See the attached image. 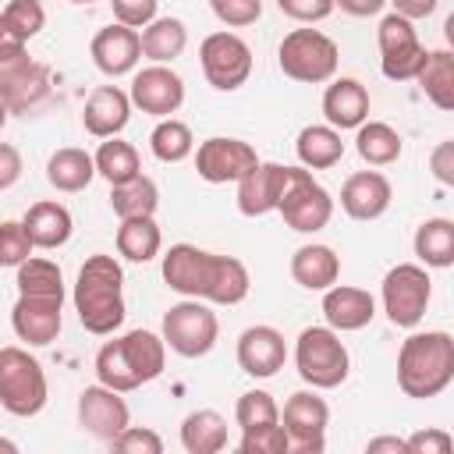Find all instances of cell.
Segmentation results:
<instances>
[{
    "instance_id": "1",
    "label": "cell",
    "mask_w": 454,
    "mask_h": 454,
    "mask_svg": "<svg viewBox=\"0 0 454 454\" xmlns=\"http://www.w3.org/2000/svg\"><path fill=\"white\" fill-rule=\"evenodd\" d=\"M163 280L170 291L213 305H238L248 298V270L234 255H216L199 245L177 241L163 252Z\"/></svg>"
},
{
    "instance_id": "2",
    "label": "cell",
    "mask_w": 454,
    "mask_h": 454,
    "mask_svg": "<svg viewBox=\"0 0 454 454\" xmlns=\"http://www.w3.org/2000/svg\"><path fill=\"white\" fill-rule=\"evenodd\" d=\"M74 312H78V323L96 333V337H106L114 333L121 323H124V270L114 255H89L78 270V280H74Z\"/></svg>"
},
{
    "instance_id": "3",
    "label": "cell",
    "mask_w": 454,
    "mask_h": 454,
    "mask_svg": "<svg viewBox=\"0 0 454 454\" xmlns=\"http://www.w3.org/2000/svg\"><path fill=\"white\" fill-rule=\"evenodd\" d=\"M167 365V344L153 330H128L117 340H106L96 351V376L110 390H138L142 383H153L163 376Z\"/></svg>"
},
{
    "instance_id": "4",
    "label": "cell",
    "mask_w": 454,
    "mask_h": 454,
    "mask_svg": "<svg viewBox=\"0 0 454 454\" xmlns=\"http://www.w3.org/2000/svg\"><path fill=\"white\" fill-rule=\"evenodd\" d=\"M454 380V337L447 330L411 333L397 351V387L404 397L426 401L450 387Z\"/></svg>"
},
{
    "instance_id": "5",
    "label": "cell",
    "mask_w": 454,
    "mask_h": 454,
    "mask_svg": "<svg viewBox=\"0 0 454 454\" xmlns=\"http://www.w3.org/2000/svg\"><path fill=\"white\" fill-rule=\"evenodd\" d=\"M294 365L298 376L312 390H333L351 372V355L337 330L330 326H305L294 340Z\"/></svg>"
},
{
    "instance_id": "6",
    "label": "cell",
    "mask_w": 454,
    "mask_h": 454,
    "mask_svg": "<svg viewBox=\"0 0 454 454\" xmlns=\"http://www.w3.org/2000/svg\"><path fill=\"white\" fill-rule=\"evenodd\" d=\"M46 397L50 387L39 358L18 344L0 348V408L18 419H32L46 408Z\"/></svg>"
},
{
    "instance_id": "7",
    "label": "cell",
    "mask_w": 454,
    "mask_h": 454,
    "mask_svg": "<svg viewBox=\"0 0 454 454\" xmlns=\"http://www.w3.org/2000/svg\"><path fill=\"white\" fill-rule=\"evenodd\" d=\"M277 64L291 82H305V85H323L337 74L340 53L337 43L319 32V28H294L280 39L277 50Z\"/></svg>"
},
{
    "instance_id": "8",
    "label": "cell",
    "mask_w": 454,
    "mask_h": 454,
    "mask_svg": "<svg viewBox=\"0 0 454 454\" xmlns=\"http://www.w3.org/2000/svg\"><path fill=\"white\" fill-rule=\"evenodd\" d=\"M277 213L284 216V223L298 234H316L330 223L333 216V199L330 192L312 177L309 167H287V181L277 202Z\"/></svg>"
},
{
    "instance_id": "9",
    "label": "cell",
    "mask_w": 454,
    "mask_h": 454,
    "mask_svg": "<svg viewBox=\"0 0 454 454\" xmlns=\"http://www.w3.org/2000/svg\"><path fill=\"white\" fill-rule=\"evenodd\" d=\"M216 333H220L216 312L199 298H184V301H177L163 312V333L160 337L181 358L209 355L213 344H216Z\"/></svg>"
},
{
    "instance_id": "10",
    "label": "cell",
    "mask_w": 454,
    "mask_h": 454,
    "mask_svg": "<svg viewBox=\"0 0 454 454\" xmlns=\"http://www.w3.org/2000/svg\"><path fill=\"white\" fill-rule=\"evenodd\" d=\"M429 294H433V280H429L426 266H419V262H397L394 270H387L383 287H380L383 312L401 330H415L422 323Z\"/></svg>"
},
{
    "instance_id": "11",
    "label": "cell",
    "mask_w": 454,
    "mask_h": 454,
    "mask_svg": "<svg viewBox=\"0 0 454 454\" xmlns=\"http://www.w3.org/2000/svg\"><path fill=\"white\" fill-rule=\"evenodd\" d=\"M376 43H380V71L390 82H411L426 60V46L419 43V32L408 18L401 14H383L380 28H376Z\"/></svg>"
},
{
    "instance_id": "12",
    "label": "cell",
    "mask_w": 454,
    "mask_h": 454,
    "mask_svg": "<svg viewBox=\"0 0 454 454\" xmlns=\"http://www.w3.org/2000/svg\"><path fill=\"white\" fill-rule=\"evenodd\" d=\"M199 64H202V74L213 89L234 92L252 74V50L234 32H209L199 46Z\"/></svg>"
},
{
    "instance_id": "13",
    "label": "cell",
    "mask_w": 454,
    "mask_h": 454,
    "mask_svg": "<svg viewBox=\"0 0 454 454\" xmlns=\"http://www.w3.org/2000/svg\"><path fill=\"white\" fill-rule=\"evenodd\" d=\"M284 433H287V450L298 454H319L326 447V426H330V408L316 390H298L284 404Z\"/></svg>"
},
{
    "instance_id": "14",
    "label": "cell",
    "mask_w": 454,
    "mask_h": 454,
    "mask_svg": "<svg viewBox=\"0 0 454 454\" xmlns=\"http://www.w3.org/2000/svg\"><path fill=\"white\" fill-rule=\"evenodd\" d=\"M128 99H131V106H138L149 117H170L184 103V78L177 71H170L167 64H149V67L135 71Z\"/></svg>"
},
{
    "instance_id": "15",
    "label": "cell",
    "mask_w": 454,
    "mask_h": 454,
    "mask_svg": "<svg viewBox=\"0 0 454 454\" xmlns=\"http://www.w3.org/2000/svg\"><path fill=\"white\" fill-rule=\"evenodd\" d=\"M50 96V67L28 53L0 64V99L11 114H28Z\"/></svg>"
},
{
    "instance_id": "16",
    "label": "cell",
    "mask_w": 454,
    "mask_h": 454,
    "mask_svg": "<svg viewBox=\"0 0 454 454\" xmlns=\"http://www.w3.org/2000/svg\"><path fill=\"white\" fill-rule=\"evenodd\" d=\"M255 163H259L255 149H252L248 142H241V138H223V135H216V138L199 142V149H195V170H199V177L209 181V184L241 181Z\"/></svg>"
},
{
    "instance_id": "17",
    "label": "cell",
    "mask_w": 454,
    "mask_h": 454,
    "mask_svg": "<svg viewBox=\"0 0 454 454\" xmlns=\"http://www.w3.org/2000/svg\"><path fill=\"white\" fill-rule=\"evenodd\" d=\"M60 309H64V294H18L11 309V326L18 340H25L28 348L53 344L64 323Z\"/></svg>"
},
{
    "instance_id": "18",
    "label": "cell",
    "mask_w": 454,
    "mask_h": 454,
    "mask_svg": "<svg viewBox=\"0 0 454 454\" xmlns=\"http://www.w3.org/2000/svg\"><path fill=\"white\" fill-rule=\"evenodd\" d=\"M78 426L96 440H114L124 426H131V411L121 397V390H110L103 383L85 387L78 394Z\"/></svg>"
},
{
    "instance_id": "19",
    "label": "cell",
    "mask_w": 454,
    "mask_h": 454,
    "mask_svg": "<svg viewBox=\"0 0 454 454\" xmlns=\"http://www.w3.org/2000/svg\"><path fill=\"white\" fill-rule=\"evenodd\" d=\"M287 362V344H284V333L277 326H248L241 330L238 337V365L241 372H248L252 380H270L284 369Z\"/></svg>"
},
{
    "instance_id": "20",
    "label": "cell",
    "mask_w": 454,
    "mask_h": 454,
    "mask_svg": "<svg viewBox=\"0 0 454 454\" xmlns=\"http://www.w3.org/2000/svg\"><path fill=\"white\" fill-rule=\"evenodd\" d=\"M89 53H92V64H96L103 74L121 78V74H131L135 64L142 60V43H138V32H135V28L114 21V25L99 28V32L92 35Z\"/></svg>"
},
{
    "instance_id": "21",
    "label": "cell",
    "mask_w": 454,
    "mask_h": 454,
    "mask_svg": "<svg viewBox=\"0 0 454 454\" xmlns=\"http://www.w3.org/2000/svg\"><path fill=\"white\" fill-rule=\"evenodd\" d=\"M376 316V298L365 287H351V284H330L323 291V319L330 330L337 333H351L369 326Z\"/></svg>"
},
{
    "instance_id": "22",
    "label": "cell",
    "mask_w": 454,
    "mask_h": 454,
    "mask_svg": "<svg viewBox=\"0 0 454 454\" xmlns=\"http://www.w3.org/2000/svg\"><path fill=\"white\" fill-rule=\"evenodd\" d=\"M394 188L380 170H358L340 188V209L351 220H380L390 209Z\"/></svg>"
},
{
    "instance_id": "23",
    "label": "cell",
    "mask_w": 454,
    "mask_h": 454,
    "mask_svg": "<svg viewBox=\"0 0 454 454\" xmlns=\"http://www.w3.org/2000/svg\"><path fill=\"white\" fill-rule=\"evenodd\" d=\"M131 121V99L124 89L117 85H99L89 92L85 110H82V124L92 138H114L128 128Z\"/></svg>"
},
{
    "instance_id": "24",
    "label": "cell",
    "mask_w": 454,
    "mask_h": 454,
    "mask_svg": "<svg viewBox=\"0 0 454 454\" xmlns=\"http://www.w3.org/2000/svg\"><path fill=\"white\" fill-rule=\"evenodd\" d=\"M287 181V167L284 163H255L241 181H238V209L245 216H266L277 213L280 192Z\"/></svg>"
},
{
    "instance_id": "25",
    "label": "cell",
    "mask_w": 454,
    "mask_h": 454,
    "mask_svg": "<svg viewBox=\"0 0 454 454\" xmlns=\"http://www.w3.org/2000/svg\"><path fill=\"white\" fill-rule=\"evenodd\" d=\"M323 117L337 131L358 128L369 121V89L358 78H333L323 92Z\"/></svg>"
},
{
    "instance_id": "26",
    "label": "cell",
    "mask_w": 454,
    "mask_h": 454,
    "mask_svg": "<svg viewBox=\"0 0 454 454\" xmlns=\"http://www.w3.org/2000/svg\"><path fill=\"white\" fill-rule=\"evenodd\" d=\"M21 227L28 231L32 248H46V252H53V248H60V245H67V241H71L74 220H71L67 206L43 199V202H32V206L25 209Z\"/></svg>"
},
{
    "instance_id": "27",
    "label": "cell",
    "mask_w": 454,
    "mask_h": 454,
    "mask_svg": "<svg viewBox=\"0 0 454 454\" xmlns=\"http://www.w3.org/2000/svg\"><path fill=\"white\" fill-rule=\"evenodd\" d=\"M291 277L305 291H326L340 277V259L330 245H301L291 255Z\"/></svg>"
},
{
    "instance_id": "28",
    "label": "cell",
    "mask_w": 454,
    "mask_h": 454,
    "mask_svg": "<svg viewBox=\"0 0 454 454\" xmlns=\"http://www.w3.org/2000/svg\"><path fill=\"white\" fill-rule=\"evenodd\" d=\"M294 153H298V163L301 167H309V170H330L344 156V138L330 124H309V128L298 131Z\"/></svg>"
},
{
    "instance_id": "29",
    "label": "cell",
    "mask_w": 454,
    "mask_h": 454,
    "mask_svg": "<svg viewBox=\"0 0 454 454\" xmlns=\"http://www.w3.org/2000/svg\"><path fill=\"white\" fill-rule=\"evenodd\" d=\"M181 447L188 454H220L227 447V419L213 408H199L181 422Z\"/></svg>"
},
{
    "instance_id": "30",
    "label": "cell",
    "mask_w": 454,
    "mask_h": 454,
    "mask_svg": "<svg viewBox=\"0 0 454 454\" xmlns=\"http://www.w3.org/2000/svg\"><path fill=\"white\" fill-rule=\"evenodd\" d=\"M426 99L440 110H454V53L450 50H426V60L415 74Z\"/></svg>"
},
{
    "instance_id": "31",
    "label": "cell",
    "mask_w": 454,
    "mask_h": 454,
    "mask_svg": "<svg viewBox=\"0 0 454 454\" xmlns=\"http://www.w3.org/2000/svg\"><path fill=\"white\" fill-rule=\"evenodd\" d=\"M92 177H96V163H92V156H89L85 149H78V145L57 149V153L50 156V163H46V181H50L57 192H82V188L92 184Z\"/></svg>"
},
{
    "instance_id": "32",
    "label": "cell",
    "mask_w": 454,
    "mask_h": 454,
    "mask_svg": "<svg viewBox=\"0 0 454 454\" xmlns=\"http://www.w3.org/2000/svg\"><path fill=\"white\" fill-rule=\"evenodd\" d=\"M419 262L429 270H447L454 262V223L447 216H433V220H422L419 231H415V241H411Z\"/></svg>"
},
{
    "instance_id": "33",
    "label": "cell",
    "mask_w": 454,
    "mask_h": 454,
    "mask_svg": "<svg viewBox=\"0 0 454 454\" xmlns=\"http://www.w3.org/2000/svg\"><path fill=\"white\" fill-rule=\"evenodd\" d=\"M138 43H142V57H149L153 64H170L174 57L184 53V46H188V28H184L181 18H153V21L142 28Z\"/></svg>"
},
{
    "instance_id": "34",
    "label": "cell",
    "mask_w": 454,
    "mask_h": 454,
    "mask_svg": "<svg viewBox=\"0 0 454 454\" xmlns=\"http://www.w3.org/2000/svg\"><path fill=\"white\" fill-rule=\"evenodd\" d=\"M163 248V234L153 216H128L117 227V252L128 262H149Z\"/></svg>"
},
{
    "instance_id": "35",
    "label": "cell",
    "mask_w": 454,
    "mask_h": 454,
    "mask_svg": "<svg viewBox=\"0 0 454 454\" xmlns=\"http://www.w3.org/2000/svg\"><path fill=\"white\" fill-rule=\"evenodd\" d=\"M355 149L369 167H390L401 160V135L383 121H362L355 128Z\"/></svg>"
},
{
    "instance_id": "36",
    "label": "cell",
    "mask_w": 454,
    "mask_h": 454,
    "mask_svg": "<svg viewBox=\"0 0 454 454\" xmlns=\"http://www.w3.org/2000/svg\"><path fill=\"white\" fill-rule=\"evenodd\" d=\"M92 163H96V174H99L106 184H124V181H131V177H138V174H142L138 149H135L131 142H121L117 135H114V138H106V142L96 149Z\"/></svg>"
},
{
    "instance_id": "37",
    "label": "cell",
    "mask_w": 454,
    "mask_h": 454,
    "mask_svg": "<svg viewBox=\"0 0 454 454\" xmlns=\"http://www.w3.org/2000/svg\"><path fill=\"white\" fill-rule=\"evenodd\" d=\"M110 206H114V213L121 220H128V216H153L156 206H160V188H156L153 177L138 174V177H131L124 184H110Z\"/></svg>"
},
{
    "instance_id": "38",
    "label": "cell",
    "mask_w": 454,
    "mask_h": 454,
    "mask_svg": "<svg viewBox=\"0 0 454 454\" xmlns=\"http://www.w3.org/2000/svg\"><path fill=\"white\" fill-rule=\"evenodd\" d=\"M149 149L160 163H181L192 156L195 149V138H192V128L184 121H174V117H160V124L153 128L149 135Z\"/></svg>"
},
{
    "instance_id": "39",
    "label": "cell",
    "mask_w": 454,
    "mask_h": 454,
    "mask_svg": "<svg viewBox=\"0 0 454 454\" xmlns=\"http://www.w3.org/2000/svg\"><path fill=\"white\" fill-rule=\"evenodd\" d=\"M18 277V294H64V273L53 259H39V255H28L21 266H14Z\"/></svg>"
},
{
    "instance_id": "40",
    "label": "cell",
    "mask_w": 454,
    "mask_h": 454,
    "mask_svg": "<svg viewBox=\"0 0 454 454\" xmlns=\"http://www.w3.org/2000/svg\"><path fill=\"white\" fill-rule=\"evenodd\" d=\"M0 25L18 35L21 43L35 39L43 28H46V11H43V0H11L4 11H0Z\"/></svg>"
},
{
    "instance_id": "41",
    "label": "cell",
    "mask_w": 454,
    "mask_h": 454,
    "mask_svg": "<svg viewBox=\"0 0 454 454\" xmlns=\"http://www.w3.org/2000/svg\"><path fill=\"white\" fill-rule=\"evenodd\" d=\"M234 422L241 426V433L245 429H259V426H273V422H280V408H277L273 394L245 390L238 397V404H234Z\"/></svg>"
},
{
    "instance_id": "42",
    "label": "cell",
    "mask_w": 454,
    "mask_h": 454,
    "mask_svg": "<svg viewBox=\"0 0 454 454\" xmlns=\"http://www.w3.org/2000/svg\"><path fill=\"white\" fill-rule=\"evenodd\" d=\"M32 255V238L21 227V220L0 223V266H21Z\"/></svg>"
},
{
    "instance_id": "43",
    "label": "cell",
    "mask_w": 454,
    "mask_h": 454,
    "mask_svg": "<svg viewBox=\"0 0 454 454\" xmlns=\"http://www.w3.org/2000/svg\"><path fill=\"white\" fill-rule=\"evenodd\" d=\"M238 447H241V454H287V433H284L280 422L259 426V429H245Z\"/></svg>"
},
{
    "instance_id": "44",
    "label": "cell",
    "mask_w": 454,
    "mask_h": 454,
    "mask_svg": "<svg viewBox=\"0 0 454 454\" xmlns=\"http://www.w3.org/2000/svg\"><path fill=\"white\" fill-rule=\"evenodd\" d=\"M209 11L227 28H245L262 18V0H209Z\"/></svg>"
},
{
    "instance_id": "45",
    "label": "cell",
    "mask_w": 454,
    "mask_h": 454,
    "mask_svg": "<svg viewBox=\"0 0 454 454\" xmlns=\"http://www.w3.org/2000/svg\"><path fill=\"white\" fill-rule=\"evenodd\" d=\"M110 443H114V450H121V454H163L160 433H153V429H145V426H124Z\"/></svg>"
},
{
    "instance_id": "46",
    "label": "cell",
    "mask_w": 454,
    "mask_h": 454,
    "mask_svg": "<svg viewBox=\"0 0 454 454\" xmlns=\"http://www.w3.org/2000/svg\"><path fill=\"white\" fill-rule=\"evenodd\" d=\"M114 7V18L128 28H145L153 18H156V7L160 0H110Z\"/></svg>"
},
{
    "instance_id": "47",
    "label": "cell",
    "mask_w": 454,
    "mask_h": 454,
    "mask_svg": "<svg viewBox=\"0 0 454 454\" xmlns=\"http://www.w3.org/2000/svg\"><path fill=\"white\" fill-rule=\"evenodd\" d=\"M277 7H280V14H287L294 21H305V25L323 21V18L333 14V0H277Z\"/></svg>"
},
{
    "instance_id": "48",
    "label": "cell",
    "mask_w": 454,
    "mask_h": 454,
    "mask_svg": "<svg viewBox=\"0 0 454 454\" xmlns=\"http://www.w3.org/2000/svg\"><path fill=\"white\" fill-rule=\"evenodd\" d=\"M404 443H408V454H450V447H454L447 429H419Z\"/></svg>"
},
{
    "instance_id": "49",
    "label": "cell",
    "mask_w": 454,
    "mask_h": 454,
    "mask_svg": "<svg viewBox=\"0 0 454 454\" xmlns=\"http://www.w3.org/2000/svg\"><path fill=\"white\" fill-rule=\"evenodd\" d=\"M429 170H433V177H436L440 184H454V142H450V138L433 149Z\"/></svg>"
},
{
    "instance_id": "50",
    "label": "cell",
    "mask_w": 454,
    "mask_h": 454,
    "mask_svg": "<svg viewBox=\"0 0 454 454\" xmlns=\"http://www.w3.org/2000/svg\"><path fill=\"white\" fill-rule=\"evenodd\" d=\"M18 177H21V153L11 142H0V192L18 184Z\"/></svg>"
},
{
    "instance_id": "51",
    "label": "cell",
    "mask_w": 454,
    "mask_h": 454,
    "mask_svg": "<svg viewBox=\"0 0 454 454\" xmlns=\"http://www.w3.org/2000/svg\"><path fill=\"white\" fill-rule=\"evenodd\" d=\"M387 4H394V14H401L408 21H419V18H429L440 0H387Z\"/></svg>"
},
{
    "instance_id": "52",
    "label": "cell",
    "mask_w": 454,
    "mask_h": 454,
    "mask_svg": "<svg viewBox=\"0 0 454 454\" xmlns=\"http://www.w3.org/2000/svg\"><path fill=\"white\" fill-rule=\"evenodd\" d=\"M333 7H340L351 18H372L387 7V0H333Z\"/></svg>"
},
{
    "instance_id": "53",
    "label": "cell",
    "mask_w": 454,
    "mask_h": 454,
    "mask_svg": "<svg viewBox=\"0 0 454 454\" xmlns=\"http://www.w3.org/2000/svg\"><path fill=\"white\" fill-rule=\"evenodd\" d=\"M365 450H369V454H380V450H394V454H408V443H404L401 436H376V440H369V443H365Z\"/></svg>"
},
{
    "instance_id": "54",
    "label": "cell",
    "mask_w": 454,
    "mask_h": 454,
    "mask_svg": "<svg viewBox=\"0 0 454 454\" xmlns=\"http://www.w3.org/2000/svg\"><path fill=\"white\" fill-rule=\"evenodd\" d=\"M0 450H7V454H14V450H18V443H14V440H4V436H0Z\"/></svg>"
},
{
    "instance_id": "55",
    "label": "cell",
    "mask_w": 454,
    "mask_h": 454,
    "mask_svg": "<svg viewBox=\"0 0 454 454\" xmlns=\"http://www.w3.org/2000/svg\"><path fill=\"white\" fill-rule=\"evenodd\" d=\"M7 117H11V110H7V103L0 99V131H4V124H7Z\"/></svg>"
},
{
    "instance_id": "56",
    "label": "cell",
    "mask_w": 454,
    "mask_h": 454,
    "mask_svg": "<svg viewBox=\"0 0 454 454\" xmlns=\"http://www.w3.org/2000/svg\"><path fill=\"white\" fill-rule=\"evenodd\" d=\"M71 4H96V0H71Z\"/></svg>"
}]
</instances>
